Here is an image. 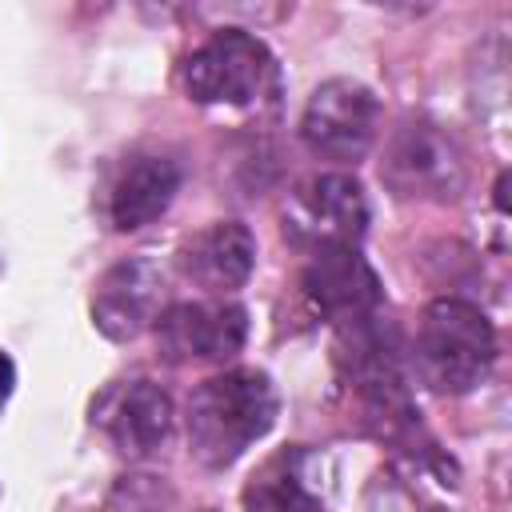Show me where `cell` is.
Here are the masks:
<instances>
[{"mask_svg": "<svg viewBox=\"0 0 512 512\" xmlns=\"http://www.w3.org/2000/svg\"><path fill=\"white\" fill-rule=\"evenodd\" d=\"M276 388L256 368H228L196 384L188 396L184 428L188 448L204 468L236 464L276 424Z\"/></svg>", "mask_w": 512, "mask_h": 512, "instance_id": "6da1fadb", "label": "cell"}, {"mask_svg": "<svg viewBox=\"0 0 512 512\" xmlns=\"http://www.w3.org/2000/svg\"><path fill=\"white\" fill-rule=\"evenodd\" d=\"M412 360L432 392H472L496 364V328L472 300L440 296L420 316Z\"/></svg>", "mask_w": 512, "mask_h": 512, "instance_id": "7a4b0ae2", "label": "cell"}, {"mask_svg": "<svg viewBox=\"0 0 512 512\" xmlns=\"http://www.w3.org/2000/svg\"><path fill=\"white\" fill-rule=\"evenodd\" d=\"M180 84L196 104L248 108L276 84V60L268 44L244 28H220L180 64Z\"/></svg>", "mask_w": 512, "mask_h": 512, "instance_id": "3957f363", "label": "cell"}, {"mask_svg": "<svg viewBox=\"0 0 512 512\" xmlns=\"http://www.w3.org/2000/svg\"><path fill=\"white\" fill-rule=\"evenodd\" d=\"M368 228L364 188L348 172H312L284 200V236L304 248H356Z\"/></svg>", "mask_w": 512, "mask_h": 512, "instance_id": "277c9868", "label": "cell"}, {"mask_svg": "<svg viewBox=\"0 0 512 512\" xmlns=\"http://www.w3.org/2000/svg\"><path fill=\"white\" fill-rule=\"evenodd\" d=\"M156 352L168 364H220L248 340V312L232 300H180L156 316Z\"/></svg>", "mask_w": 512, "mask_h": 512, "instance_id": "5b68a950", "label": "cell"}, {"mask_svg": "<svg viewBox=\"0 0 512 512\" xmlns=\"http://www.w3.org/2000/svg\"><path fill=\"white\" fill-rule=\"evenodd\" d=\"M376 128H380V104L372 88L348 76L324 80L308 96L300 116L304 144L324 160H360L372 148Z\"/></svg>", "mask_w": 512, "mask_h": 512, "instance_id": "8992f818", "label": "cell"}, {"mask_svg": "<svg viewBox=\"0 0 512 512\" xmlns=\"http://www.w3.org/2000/svg\"><path fill=\"white\" fill-rule=\"evenodd\" d=\"M300 292L316 316H324L332 328L360 324L384 308V288L372 264L360 256V248H320L308 252Z\"/></svg>", "mask_w": 512, "mask_h": 512, "instance_id": "52a82bcc", "label": "cell"}, {"mask_svg": "<svg viewBox=\"0 0 512 512\" xmlns=\"http://www.w3.org/2000/svg\"><path fill=\"white\" fill-rule=\"evenodd\" d=\"M160 300H164V272L148 256H128L100 276L92 292V324L108 340H132L148 324H156V316L164 312Z\"/></svg>", "mask_w": 512, "mask_h": 512, "instance_id": "ba28073f", "label": "cell"}, {"mask_svg": "<svg viewBox=\"0 0 512 512\" xmlns=\"http://www.w3.org/2000/svg\"><path fill=\"white\" fill-rule=\"evenodd\" d=\"M96 420L120 456L140 460V456H152L168 440L176 408H172V396L156 380L140 376V380H124L108 388L96 400Z\"/></svg>", "mask_w": 512, "mask_h": 512, "instance_id": "9c48e42d", "label": "cell"}, {"mask_svg": "<svg viewBox=\"0 0 512 512\" xmlns=\"http://www.w3.org/2000/svg\"><path fill=\"white\" fill-rule=\"evenodd\" d=\"M176 268H180L184 280H192L208 296L224 300L228 292H236L252 276V268H256V236L240 220H216V224L192 232L180 244Z\"/></svg>", "mask_w": 512, "mask_h": 512, "instance_id": "30bf717a", "label": "cell"}, {"mask_svg": "<svg viewBox=\"0 0 512 512\" xmlns=\"http://www.w3.org/2000/svg\"><path fill=\"white\" fill-rule=\"evenodd\" d=\"M380 172L400 196H452L464 180L456 148L432 124L400 128Z\"/></svg>", "mask_w": 512, "mask_h": 512, "instance_id": "8fae6325", "label": "cell"}, {"mask_svg": "<svg viewBox=\"0 0 512 512\" xmlns=\"http://www.w3.org/2000/svg\"><path fill=\"white\" fill-rule=\"evenodd\" d=\"M180 192V164L164 152H136L120 164L108 184V224L116 232H136L168 212Z\"/></svg>", "mask_w": 512, "mask_h": 512, "instance_id": "7c38bea8", "label": "cell"}, {"mask_svg": "<svg viewBox=\"0 0 512 512\" xmlns=\"http://www.w3.org/2000/svg\"><path fill=\"white\" fill-rule=\"evenodd\" d=\"M248 512H324L320 492L308 484V452L284 448L268 456L244 484Z\"/></svg>", "mask_w": 512, "mask_h": 512, "instance_id": "4fadbf2b", "label": "cell"}, {"mask_svg": "<svg viewBox=\"0 0 512 512\" xmlns=\"http://www.w3.org/2000/svg\"><path fill=\"white\" fill-rule=\"evenodd\" d=\"M12 384H16V368H12V360L0 352V408H4V400L12 396Z\"/></svg>", "mask_w": 512, "mask_h": 512, "instance_id": "5bb4252c", "label": "cell"}]
</instances>
